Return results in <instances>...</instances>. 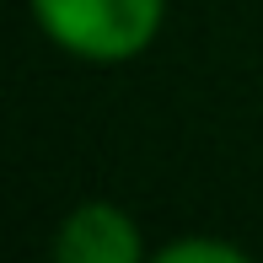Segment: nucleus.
<instances>
[{
  "label": "nucleus",
  "instance_id": "f257e3e1",
  "mask_svg": "<svg viewBox=\"0 0 263 263\" xmlns=\"http://www.w3.org/2000/svg\"><path fill=\"white\" fill-rule=\"evenodd\" d=\"M32 11L81 59H129L161 22V0H32Z\"/></svg>",
  "mask_w": 263,
  "mask_h": 263
},
{
  "label": "nucleus",
  "instance_id": "f03ea898",
  "mask_svg": "<svg viewBox=\"0 0 263 263\" xmlns=\"http://www.w3.org/2000/svg\"><path fill=\"white\" fill-rule=\"evenodd\" d=\"M54 253L65 258V263H129V258L140 253V242H135V231H129V220L118 210L86 204V210H76L65 220Z\"/></svg>",
  "mask_w": 263,
  "mask_h": 263
},
{
  "label": "nucleus",
  "instance_id": "7ed1b4c3",
  "mask_svg": "<svg viewBox=\"0 0 263 263\" xmlns=\"http://www.w3.org/2000/svg\"><path fill=\"white\" fill-rule=\"evenodd\" d=\"M183 258H220V263H236L242 253L236 247H220V242H177V247H166L161 263H183Z\"/></svg>",
  "mask_w": 263,
  "mask_h": 263
}]
</instances>
